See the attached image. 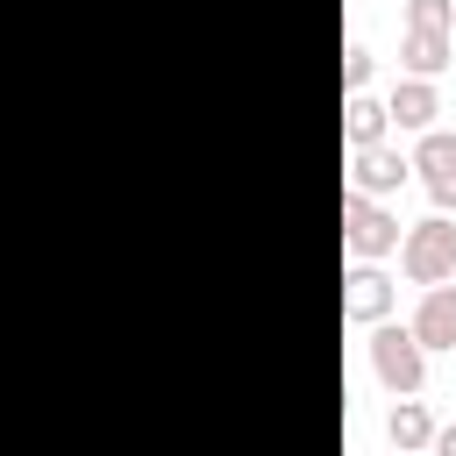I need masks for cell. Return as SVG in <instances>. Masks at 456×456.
Masks as SVG:
<instances>
[{"instance_id":"cell-1","label":"cell","mask_w":456,"mask_h":456,"mask_svg":"<svg viewBox=\"0 0 456 456\" xmlns=\"http://www.w3.org/2000/svg\"><path fill=\"white\" fill-rule=\"evenodd\" d=\"M399 264H406V278H413V285H435V278H449V271H456V228H449L442 214H435V221H420V228L406 235Z\"/></svg>"},{"instance_id":"cell-2","label":"cell","mask_w":456,"mask_h":456,"mask_svg":"<svg viewBox=\"0 0 456 456\" xmlns=\"http://www.w3.org/2000/svg\"><path fill=\"white\" fill-rule=\"evenodd\" d=\"M370 363H378V378H385L392 392H420V335H413V328H378Z\"/></svg>"},{"instance_id":"cell-3","label":"cell","mask_w":456,"mask_h":456,"mask_svg":"<svg viewBox=\"0 0 456 456\" xmlns=\"http://www.w3.org/2000/svg\"><path fill=\"white\" fill-rule=\"evenodd\" d=\"M342 228H349V249H356V256H385V249H399V221L378 214L370 192H349V200H342Z\"/></svg>"},{"instance_id":"cell-4","label":"cell","mask_w":456,"mask_h":456,"mask_svg":"<svg viewBox=\"0 0 456 456\" xmlns=\"http://www.w3.org/2000/svg\"><path fill=\"white\" fill-rule=\"evenodd\" d=\"M413 335H420V349H456V285H428V299H420V314H413Z\"/></svg>"},{"instance_id":"cell-5","label":"cell","mask_w":456,"mask_h":456,"mask_svg":"<svg viewBox=\"0 0 456 456\" xmlns=\"http://www.w3.org/2000/svg\"><path fill=\"white\" fill-rule=\"evenodd\" d=\"M413 171L428 178L435 207H456V135H428V142L413 150Z\"/></svg>"},{"instance_id":"cell-6","label":"cell","mask_w":456,"mask_h":456,"mask_svg":"<svg viewBox=\"0 0 456 456\" xmlns=\"http://www.w3.org/2000/svg\"><path fill=\"white\" fill-rule=\"evenodd\" d=\"M406 171H413V164H406L399 150H385V142H356V192H392Z\"/></svg>"},{"instance_id":"cell-7","label":"cell","mask_w":456,"mask_h":456,"mask_svg":"<svg viewBox=\"0 0 456 456\" xmlns=\"http://www.w3.org/2000/svg\"><path fill=\"white\" fill-rule=\"evenodd\" d=\"M385 114H392L399 128H428L442 107H435V86H428V78H399V86H392V100H385Z\"/></svg>"},{"instance_id":"cell-8","label":"cell","mask_w":456,"mask_h":456,"mask_svg":"<svg viewBox=\"0 0 456 456\" xmlns=\"http://www.w3.org/2000/svg\"><path fill=\"white\" fill-rule=\"evenodd\" d=\"M342 285H349V292H342V314H349V321H378V314L392 306V285H385L378 271H349Z\"/></svg>"},{"instance_id":"cell-9","label":"cell","mask_w":456,"mask_h":456,"mask_svg":"<svg viewBox=\"0 0 456 456\" xmlns=\"http://www.w3.org/2000/svg\"><path fill=\"white\" fill-rule=\"evenodd\" d=\"M399 57H406L413 78H435V71L449 64V36H442V28H406V50H399Z\"/></svg>"},{"instance_id":"cell-10","label":"cell","mask_w":456,"mask_h":456,"mask_svg":"<svg viewBox=\"0 0 456 456\" xmlns=\"http://www.w3.org/2000/svg\"><path fill=\"white\" fill-rule=\"evenodd\" d=\"M385 121H392V114H385V100H363V93L349 100V142H378V135H385Z\"/></svg>"},{"instance_id":"cell-11","label":"cell","mask_w":456,"mask_h":456,"mask_svg":"<svg viewBox=\"0 0 456 456\" xmlns=\"http://www.w3.org/2000/svg\"><path fill=\"white\" fill-rule=\"evenodd\" d=\"M392 442H399V449H420V442H428V413H420V406H399V413H392Z\"/></svg>"},{"instance_id":"cell-12","label":"cell","mask_w":456,"mask_h":456,"mask_svg":"<svg viewBox=\"0 0 456 456\" xmlns=\"http://www.w3.org/2000/svg\"><path fill=\"white\" fill-rule=\"evenodd\" d=\"M449 0H406V28H449Z\"/></svg>"},{"instance_id":"cell-13","label":"cell","mask_w":456,"mask_h":456,"mask_svg":"<svg viewBox=\"0 0 456 456\" xmlns=\"http://www.w3.org/2000/svg\"><path fill=\"white\" fill-rule=\"evenodd\" d=\"M342 78L363 86V78H370V50H349V57H342Z\"/></svg>"},{"instance_id":"cell-14","label":"cell","mask_w":456,"mask_h":456,"mask_svg":"<svg viewBox=\"0 0 456 456\" xmlns=\"http://www.w3.org/2000/svg\"><path fill=\"white\" fill-rule=\"evenodd\" d=\"M435 449H442V456H456V428H442V435H435Z\"/></svg>"}]
</instances>
